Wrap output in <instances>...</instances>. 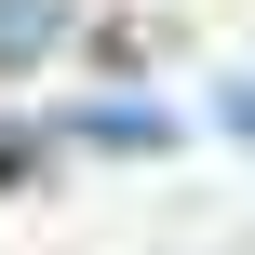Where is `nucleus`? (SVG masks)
Returning a JSON list of instances; mask_svg holds the SVG:
<instances>
[{
  "label": "nucleus",
  "instance_id": "nucleus-1",
  "mask_svg": "<svg viewBox=\"0 0 255 255\" xmlns=\"http://www.w3.org/2000/svg\"><path fill=\"white\" fill-rule=\"evenodd\" d=\"M81 134H94V148H121V161H134V148H161V108H94V121H81Z\"/></svg>",
  "mask_w": 255,
  "mask_h": 255
},
{
  "label": "nucleus",
  "instance_id": "nucleus-2",
  "mask_svg": "<svg viewBox=\"0 0 255 255\" xmlns=\"http://www.w3.org/2000/svg\"><path fill=\"white\" fill-rule=\"evenodd\" d=\"M54 40V0H0V54H40Z\"/></svg>",
  "mask_w": 255,
  "mask_h": 255
},
{
  "label": "nucleus",
  "instance_id": "nucleus-3",
  "mask_svg": "<svg viewBox=\"0 0 255 255\" xmlns=\"http://www.w3.org/2000/svg\"><path fill=\"white\" fill-rule=\"evenodd\" d=\"M229 134H242V148H255V81H242V94H229Z\"/></svg>",
  "mask_w": 255,
  "mask_h": 255
}]
</instances>
